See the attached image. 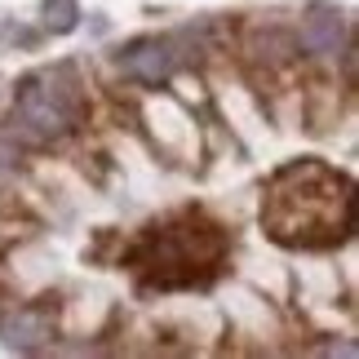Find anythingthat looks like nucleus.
Returning a JSON list of instances; mask_svg holds the SVG:
<instances>
[{
    "label": "nucleus",
    "mask_w": 359,
    "mask_h": 359,
    "mask_svg": "<svg viewBox=\"0 0 359 359\" xmlns=\"http://www.w3.org/2000/svg\"><path fill=\"white\" fill-rule=\"evenodd\" d=\"M262 226L284 248H333L351 236V177L320 160L288 164L271 177Z\"/></svg>",
    "instance_id": "f257e3e1"
},
{
    "label": "nucleus",
    "mask_w": 359,
    "mask_h": 359,
    "mask_svg": "<svg viewBox=\"0 0 359 359\" xmlns=\"http://www.w3.org/2000/svg\"><path fill=\"white\" fill-rule=\"evenodd\" d=\"M124 262L147 288L177 293V288H204L222 275L226 262V231L217 222H204L200 213H182L169 222L147 226L129 248Z\"/></svg>",
    "instance_id": "f03ea898"
},
{
    "label": "nucleus",
    "mask_w": 359,
    "mask_h": 359,
    "mask_svg": "<svg viewBox=\"0 0 359 359\" xmlns=\"http://www.w3.org/2000/svg\"><path fill=\"white\" fill-rule=\"evenodd\" d=\"M85 124V80L72 62H53L27 76L13 93L9 137L18 147H53Z\"/></svg>",
    "instance_id": "7ed1b4c3"
},
{
    "label": "nucleus",
    "mask_w": 359,
    "mask_h": 359,
    "mask_svg": "<svg viewBox=\"0 0 359 359\" xmlns=\"http://www.w3.org/2000/svg\"><path fill=\"white\" fill-rule=\"evenodd\" d=\"M116 62H120V72L129 76L133 85H147V89L169 85L173 72L182 67V58H177L169 36H137V40H129V45L116 53Z\"/></svg>",
    "instance_id": "20e7f679"
},
{
    "label": "nucleus",
    "mask_w": 359,
    "mask_h": 359,
    "mask_svg": "<svg viewBox=\"0 0 359 359\" xmlns=\"http://www.w3.org/2000/svg\"><path fill=\"white\" fill-rule=\"evenodd\" d=\"M297 49L311 53V58H337L341 49L351 45V18L341 13L337 5H311L302 9V22H297Z\"/></svg>",
    "instance_id": "39448f33"
},
{
    "label": "nucleus",
    "mask_w": 359,
    "mask_h": 359,
    "mask_svg": "<svg viewBox=\"0 0 359 359\" xmlns=\"http://www.w3.org/2000/svg\"><path fill=\"white\" fill-rule=\"evenodd\" d=\"M0 341L9 351H22V355L45 351L53 341V311L32 306V302H9L0 311Z\"/></svg>",
    "instance_id": "423d86ee"
},
{
    "label": "nucleus",
    "mask_w": 359,
    "mask_h": 359,
    "mask_svg": "<svg viewBox=\"0 0 359 359\" xmlns=\"http://www.w3.org/2000/svg\"><path fill=\"white\" fill-rule=\"evenodd\" d=\"M248 58L253 62H266V67H288L297 58V36H293V27H280V22H266V27H257L253 36H248Z\"/></svg>",
    "instance_id": "0eeeda50"
},
{
    "label": "nucleus",
    "mask_w": 359,
    "mask_h": 359,
    "mask_svg": "<svg viewBox=\"0 0 359 359\" xmlns=\"http://www.w3.org/2000/svg\"><path fill=\"white\" fill-rule=\"evenodd\" d=\"M45 27L49 32H76L80 27V0H45Z\"/></svg>",
    "instance_id": "6e6552de"
},
{
    "label": "nucleus",
    "mask_w": 359,
    "mask_h": 359,
    "mask_svg": "<svg viewBox=\"0 0 359 359\" xmlns=\"http://www.w3.org/2000/svg\"><path fill=\"white\" fill-rule=\"evenodd\" d=\"M18 156H22V147L13 142L9 129H5V133H0V169H5V164H18Z\"/></svg>",
    "instance_id": "1a4fd4ad"
}]
</instances>
